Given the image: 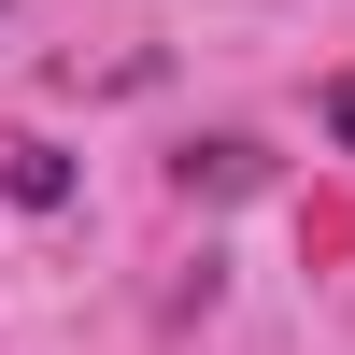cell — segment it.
Instances as JSON below:
<instances>
[{"label":"cell","mask_w":355,"mask_h":355,"mask_svg":"<svg viewBox=\"0 0 355 355\" xmlns=\"http://www.w3.org/2000/svg\"><path fill=\"white\" fill-rule=\"evenodd\" d=\"M327 128H341V142H355V71H341V85H327Z\"/></svg>","instance_id":"obj_1"}]
</instances>
